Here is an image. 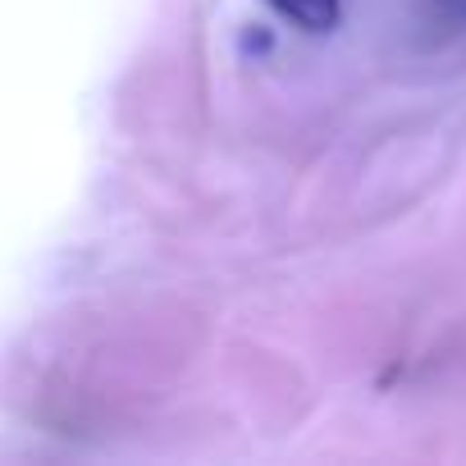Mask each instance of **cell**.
I'll return each instance as SVG.
<instances>
[{
  "instance_id": "2",
  "label": "cell",
  "mask_w": 466,
  "mask_h": 466,
  "mask_svg": "<svg viewBox=\"0 0 466 466\" xmlns=\"http://www.w3.org/2000/svg\"><path fill=\"white\" fill-rule=\"evenodd\" d=\"M430 5H434V15H439V19H448V24L466 28V0H430Z\"/></svg>"
},
{
  "instance_id": "1",
  "label": "cell",
  "mask_w": 466,
  "mask_h": 466,
  "mask_svg": "<svg viewBox=\"0 0 466 466\" xmlns=\"http://www.w3.org/2000/svg\"><path fill=\"white\" fill-rule=\"evenodd\" d=\"M270 10L302 33H329L339 24V0H270Z\"/></svg>"
}]
</instances>
